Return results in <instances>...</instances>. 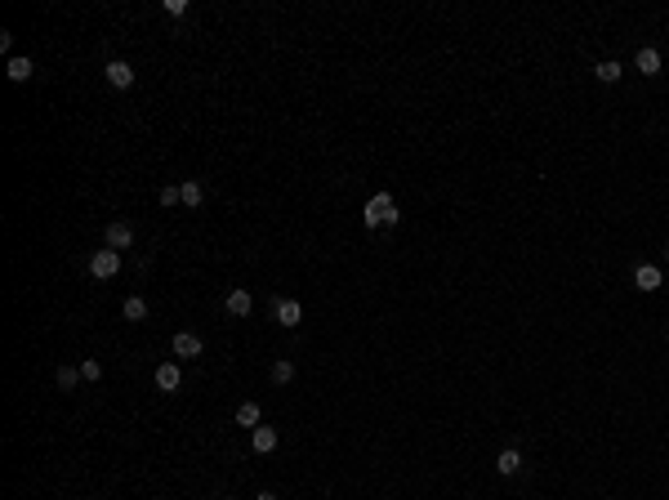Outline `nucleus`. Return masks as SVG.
I'll return each mask as SVG.
<instances>
[{
    "label": "nucleus",
    "instance_id": "obj_17",
    "mask_svg": "<svg viewBox=\"0 0 669 500\" xmlns=\"http://www.w3.org/2000/svg\"><path fill=\"white\" fill-rule=\"evenodd\" d=\"M121 313H125V322H143L147 318V299L143 295H130L125 304H121Z\"/></svg>",
    "mask_w": 669,
    "mask_h": 500
},
{
    "label": "nucleus",
    "instance_id": "obj_5",
    "mask_svg": "<svg viewBox=\"0 0 669 500\" xmlns=\"http://www.w3.org/2000/svg\"><path fill=\"white\" fill-rule=\"evenodd\" d=\"M103 246H107V250H130V246H134V228H130L125 219L107 224V232H103Z\"/></svg>",
    "mask_w": 669,
    "mask_h": 500
},
{
    "label": "nucleus",
    "instance_id": "obj_13",
    "mask_svg": "<svg viewBox=\"0 0 669 500\" xmlns=\"http://www.w3.org/2000/svg\"><path fill=\"white\" fill-rule=\"evenodd\" d=\"M179 188H183V206H188V210H196V206H206V188H201L196 179H183Z\"/></svg>",
    "mask_w": 669,
    "mask_h": 500
},
{
    "label": "nucleus",
    "instance_id": "obj_16",
    "mask_svg": "<svg viewBox=\"0 0 669 500\" xmlns=\"http://www.w3.org/2000/svg\"><path fill=\"white\" fill-rule=\"evenodd\" d=\"M31 72H36V63H31V58H9V68H5V76L19 80V85H23V80H31Z\"/></svg>",
    "mask_w": 669,
    "mask_h": 500
},
{
    "label": "nucleus",
    "instance_id": "obj_12",
    "mask_svg": "<svg viewBox=\"0 0 669 500\" xmlns=\"http://www.w3.org/2000/svg\"><path fill=\"white\" fill-rule=\"evenodd\" d=\"M250 447H255L259 456H268V452H277V429H268V425H259L255 433H250Z\"/></svg>",
    "mask_w": 669,
    "mask_h": 500
},
{
    "label": "nucleus",
    "instance_id": "obj_15",
    "mask_svg": "<svg viewBox=\"0 0 669 500\" xmlns=\"http://www.w3.org/2000/svg\"><path fill=\"white\" fill-rule=\"evenodd\" d=\"M237 425H241V429H259V425H263L259 402H241V407H237Z\"/></svg>",
    "mask_w": 669,
    "mask_h": 500
},
{
    "label": "nucleus",
    "instance_id": "obj_21",
    "mask_svg": "<svg viewBox=\"0 0 669 500\" xmlns=\"http://www.w3.org/2000/svg\"><path fill=\"white\" fill-rule=\"evenodd\" d=\"M80 380H90V385H94V380H103V362L85 358V362H80Z\"/></svg>",
    "mask_w": 669,
    "mask_h": 500
},
{
    "label": "nucleus",
    "instance_id": "obj_4",
    "mask_svg": "<svg viewBox=\"0 0 669 500\" xmlns=\"http://www.w3.org/2000/svg\"><path fill=\"white\" fill-rule=\"evenodd\" d=\"M273 318L290 330V326L304 322V304H299V299H273Z\"/></svg>",
    "mask_w": 669,
    "mask_h": 500
},
{
    "label": "nucleus",
    "instance_id": "obj_25",
    "mask_svg": "<svg viewBox=\"0 0 669 500\" xmlns=\"http://www.w3.org/2000/svg\"><path fill=\"white\" fill-rule=\"evenodd\" d=\"M665 259H669V250H665Z\"/></svg>",
    "mask_w": 669,
    "mask_h": 500
},
{
    "label": "nucleus",
    "instance_id": "obj_24",
    "mask_svg": "<svg viewBox=\"0 0 669 500\" xmlns=\"http://www.w3.org/2000/svg\"><path fill=\"white\" fill-rule=\"evenodd\" d=\"M223 500H237V496H223Z\"/></svg>",
    "mask_w": 669,
    "mask_h": 500
},
{
    "label": "nucleus",
    "instance_id": "obj_14",
    "mask_svg": "<svg viewBox=\"0 0 669 500\" xmlns=\"http://www.w3.org/2000/svg\"><path fill=\"white\" fill-rule=\"evenodd\" d=\"M594 76L602 80V85H616V80L625 76V68H621V63H616V58H602L598 68H594Z\"/></svg>",
    "mask_w": 669,
    "mask_h": 500
},
{
    "label": "nucleus",
    "instance_id": "obj_19",
    "mask_svg": "<svg viewBox=\"0 0 669 500\" xmlns=\"http://www.w3.org/2000/svg\"><path fill=\"white\" fill-rule=\"evenodd\" d=\"M54 380H58V389H63V393H72V389L80 385V366H58Z\"/></svg>",
    "mask_w": 669,
    "mask_h": 500
},
{
    "label": "nucleus",
    "instance_id": "obj_18",
    "mask_svg": "<svg viewBox=\"0 0 669 500\" xmlns=\"http://www.w3.org/2000/svg\"><path fill=\"white\" fill-rule=\"evenodd\" d=\"M268 375H273V385H290V380H295V362H290V358H277Z\"/></svg>",
    "mask_w": 669,
    "mask_h": 500
},
{
    "label": "nucleus",
    "instance_id": "obj_20",
    "mask_svg": "<svg viewBox=\"0 0 669 500\" xmlns=\"http://www.w3.org/2000/svg\"><path fill=\"white\" fill-rule=\"evenodd\" d=\"M161 206H165V210L183 206V188H179V183H165V188H161Z\"/></svg>",
    "mask_w": 669,
    "mask_h": 500
},
{
    "label": "nucleus",
    "instance_id": "obj_22",
    "mask_svg": "<svg viewBox=\"0 0 669 500\" xmlns=\"http://www.w3.org/2000/svg\"><path fill=\"white\" fill-rule=\"evenodd\" d=\"M161 9H165V19H183V14H188V0H161Z\"/></svg>",
    "mask_w": 669,
    "mask_h": 500
},
{
    "label": "nucleus",
    "instance_id": "obj_2",
    "mask_svg": "<svg viewBox=\"0 0 669 500\" xmlns=\"http://www.w3.org/2000/svg\"><path fill=\"white\" fill-rule=\"evenodd\" d=\"M90 273H94L98 281L116 277V273H121V250H107V246H103V250H94V255H90Z\"/></svg>",
    "mask_w": 669,
    "mask_h": 500
},
{
    "label": "nucleus",
    "instance_id": "obj_9",
    "mask_svg": "<svg viewBox=\"0 0 669 500\" xmlns=\"http://www.w3.org/2000/svg\"><path fill=\"white\" fill-rule=\"evenodd\" d=\"M660 281H665V273L656 264H638V269H633V286L638 291H660Z\"/></svg>",
    "mask_w": 669,
    "mask_h": 500
},
{
    "label": "nucleus",
    "instance_id": "obj_8",
    "mask_svg": "<svg viewBox=\"0 0 669 500\" xmlns=\"http://www.w3.org/2000/svg\"><path fill=\"white\" fill-rule=\"evenodd\" d=\"M179 385H183L179 362H161V366H157V389H161V393H179Z\"/></svg>",
    "mask_w": 669,
    "mask_h": 500
},
{
    "label": "nucleus",
    "instance_id": "obj_7",
    "mask_svg": "<svg viewBox=\"0 0 669 500\" xmlns=\"http://www.w3.org/2000/svg\"><path fill=\"white\" fill-rule=\"evenodd\" d=\"M103 76H107V85H116V90H130L134 85V68L125 58H112L107 68H103Z\"/></svg>",
    "mask_w": 669,
    "mask_h": 500
},
{
    "label": "nucleus",
    "instance_id": "obj_23",
    "mask_svg": "<svg viewBox=\"0 0 669 500\" xmlns=\"http://www.w3.org/2000/svg\"><path fill=\"white\" fill-rule=\"evenodd\" d=\"M255 500H281V496H277V491H259Z\"/></svg>",
    "mask_w": 669,
    "mask_h": 500
},
{
    "label": "nucleus",
    "instance_id": "obj_6",
    "mask_svg": "<svg viewBox=\"0 0 669 500\" xmlns=\"http://www.w3.org/2000/svg\"><path fill=\"white\" fill-rule=\"evenodd\" d=\"M223 308L232 313V318H250V313H255V295H250L246 286H237V291H228V299H223Z\"/></svg>",
    "mask_w": 669,
    "mask_h": 500
},
{
    "label": "nucleus",
    "instance_id": "obj_10",
    "mask_svg": "<svg viewBox=\"0 0 669 500\" xmlns=\"http://www.w3.org/2000/svg\"><path fill=\"white\" fill-rule=\"evenodd\" d=\"M522 452H517V447H505V452L495 456V474H505V478H513V474H522Z\"/></svg>",
    "mask_w": 669,
    "mask_h": 500
},
{
    "label": "nucleus",
    "instance_id": "obj_3",
    "mask_svg": "<svg viewBox=\"0 0 669 500\" xmlns=\"http://www.w3.org/2000/svg\"><path fill=\"white\" fill-rule=\"evenodd\" d=\"M170 353L174 358H201V353H206V340L192 335V330H179V335L170 340Z\"/></svg>",
    "mask_w": 669,
    "mask_h": 500
},
{
    "label": "nucleus",
    "instance_id": "obj_1",
    "mask_svg": "<svg viewBox=\"0 0 669 500\" xmlns=\"http://www.w3.org/2000/svg\"><path fill=\"white\" fill-rule=\"evenodd\" d=\"M362 224L366 228H393L397 224V202L389 192H375L371 202H366V210H362Z\"/></svg>",
    "mask_w": 669,
    "mask_h": 500
},
{
    "label": "nucleus",
    "instance_id": "obj_11",
    "mask_svg": "<svg viewBox=\"0 0 669 500\" xmlns=\"http://www.w3.org/2000/svg\"><path fill=\"white\" fill-rule=\"evenodd\" d=\"M633 68H638L643 76H660V68H665V58H660V49H638V58H633Z\"/></svg>",
    "mask_w": 669,
    "mask_h": 500
}]
</instances>
